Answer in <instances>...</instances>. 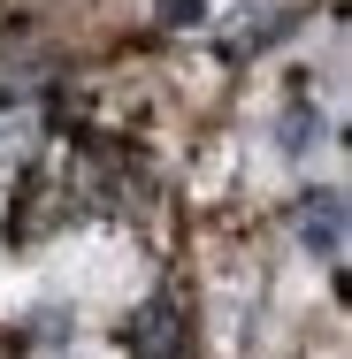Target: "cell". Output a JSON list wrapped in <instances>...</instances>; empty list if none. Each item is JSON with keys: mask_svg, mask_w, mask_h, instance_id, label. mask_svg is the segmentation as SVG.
I'll list each match as a JSON object with an SVG mask.
<instances>
[{"mask_svg": "<svg viewBox=\"0 0 352 359\" xmlns=\"http://www.w3.org/2000/svg\"><path fill=\"white\" fill-rule=\"evenodd\" d=\"M123 352L131 359H176L184 352V313H176V298H145L138 313L123 321Z\"/></svg>", "mask_w": 352, "mask_h": 359, "instance_id": "6da1fadb", "label": "cell"}, {"mask_svg": "<svg viewBox=\"0 0 352 359\" xmlns=\"http://www.w3.org/2000/svg\"><path fill=\"white\" fill-rule=\"evenodd\" d=\"M299 245L322 252V260L345 252V191H314V199L299 207Z\"/></svg>", "mask_w": 352, "mask_h": 359, "instance_id": "7a4b0ae2", "label": "cell"}, {"mask_svg": "<svg viewBox=\"0 0 352 359\" xmlns=\"http://www.w3.org/2000/svg\"><path fill=\"white\" fill-rule=\"evenodd\" d=\"M276 138H283V153H306V145H322V115L299 100V107L283 115V130H276Z\"/></svg>", "mask_w": 352, "mask_h": 359, "instance_id": "3957f363", "label": "cell"}, {"mask_svg": "<svg viewBox=\"0 0 352 359\" xmlns=\"http://www.w3.org/2000/svg\"><path fill=\"white\" fill-rule=\"evenodd\" d=\"M153 15H161L169 31H200V23H207V0H153Z\"/></svg>", "mask_w": 352, "mask_h": 359, "instance_id": "277c9868", "label": "cell"}, {"mask_svg": "<svg viewBox=\"0 0 352 359\" xmlns=\"http://www.w3.org/2000/svg\"><path fill=\"white\" fill-rule=\"evenodd\" d=\"M291 23H299V15H283V8L268 15V23H245V39H237V54H253V46H276V39L291 31Z\"/></svg>", "mask_w": 352, "mask_h": 359, "instance_id": "5b68a950", "label": "cell"}]
</instances>
